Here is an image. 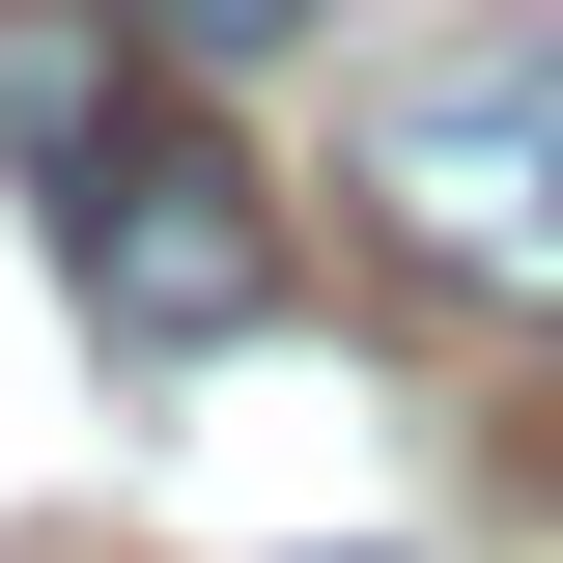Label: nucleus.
Here are the masks:
<instances>
[{"instance_id":"f257e3e1","label":"nucleus","mask_w":563,"mask_h":563,"mask_svg":"<svg viewBox=\"0 0 563 563\" xmlns=\"http://www.w3.org/2000/svg\"><path fill=\"white\" fill-rule=\"evenodd\" d=\"M339 198H366V254H395V282L536 310V339H563V0H536V29L395 57V85H366V141H339Z\"/></svg>"},{"instance_id":"f03ea898","label":"nucleus","mask_w":563,"mask_h":563,"mask_svg":"<svg viewBox=\"0 0 563 563\" xmlns=\"http://www.w3.org/2000/svg\"><path fill=\"white\" fill-rule=\"evenodd\" d=\"M57 282L113 310V366H225V339L282 310V198L225 169L198 113H113V141L57 169Z\"/></svg>"},{"instance_id":"7ed1b4c3","label":"nucleus","mask_w":563,"mask_h":563,"mask_svg":"<svg viewBox=\"0 0 563 563\" xmlns=\"http://www.w3.org/2000/svg\"><path fill=\"white\" fill-rule=\"evenodd\" d=\"M141 57H282V29H310V0H113Z\"/></svg>"}]
</instances>
